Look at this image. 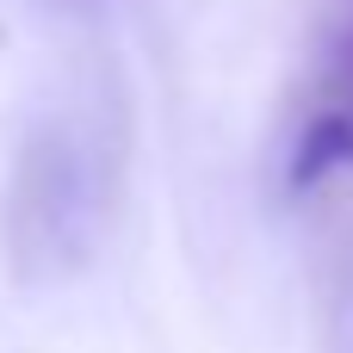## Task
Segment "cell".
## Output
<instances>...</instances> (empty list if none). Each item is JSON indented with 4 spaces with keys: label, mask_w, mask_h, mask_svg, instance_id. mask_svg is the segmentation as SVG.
Wrapping results in <instances>:
<instances>
[{
    "label": "cell",
    "mask_w": 353,
    "mask_h": 353,
    "mask_svg": "<svg viewBox=\"0 0 353 353\" xmlns=\"http://www.w3.org/2000/svg\"><path fill=\"white\" fill-rule=\"evenodd\" d=\"M341 74L353 81V37H347V50H341Z\"/></svg>",
    "instance_id": "cell-3"
},
{
    "label": "cell",
    "mask_w": 353,
    "mask_h": 353,
    "mask_svg": "<svg viewBox=\"0 0 353 353\" xmlns=\"http://www.w3.org/2000/svg\"><path fill=\"white\" fill-rule=\"evenodd\" d=\"M341 161H353V118L347 112H323V118L304 130V143H298L292 186H310V180H323V174L341 168Z\"/></svg>",
    "instance_id": "cell-2"
},
{
    "label": "cell",
    "mask_w": 353,
    "mask_h": 353,
    "mask_svg": "<svg viewBox=\"0 0 353 353\" xmlns=\"http://www.w3.org/2000/svg\"><path fill=\"white\" fill-rule=\"evenodd\" d=\"M87 161L93 155H81V143L68 130H43L19 155L12 199H6V242L25 273H62L87 254L93 223H99Z\"/></svg>",
    "instance_id": "cell-1"
}]
</instances>
